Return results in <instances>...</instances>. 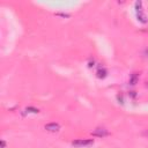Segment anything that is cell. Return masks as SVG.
Returning a JSON list of instances; mask_svg holds the SVG:
<instances>
[{
  "label": "cell",
  "instance_id": "52a82bcc",
  "mask_svg": "<svg viewBox=\"0 0 148 148\" xmlns=\"http://www.w3.org/2000/svg\"><path fill=\"white\" fill-rule=\"evenodd\" d=\"M25 111H27V112H31V113H38V112H39L38 109L32 108V106H28V108H25Z\"/></svg>",
  "mask_w": 148,
  "mask_h": 148
},
{
  "label": "cell",
  "instance_id": "9c48e42d",
  "mask_svg": "<svg viewBox=\"0 0 148 148\" xmlns=\"http://www.w3.org/2000/svg\"><path fill=\"white\" fill-rule=\"evenodd\" d=\"M143 135H145V136H148V131H145V132H143Z\"/></svg>",
  "mask_w": 148,
  "mask_h": 148
},
{
  "label": "cell",
  "instance_id": "7a4b0ae2",
  "mask_svg": "<svg viewBox=\"0 0 148 148\" xmlns=\"http://www.w3.org/2000/svg\"><path fill=\"white\" fill-rule=\"evenodd\" d=\"M91 134L94 136H97V138H104V136L109 135V131L104 127H97L91 132Z\"/></svg>",
  "mask_w": 148,
  "mask_h": 148
},
{
  "label": "cell",
  "instance_id": "ba28073f",
  "mask_svg": "<svg viewBox=\"0 0 148 148\" xmlns=\"http://www.w3.org/2000/svg\"><path fill=\"white\" fill-rule=\"evenodd\" d=\"M1 147H2V148H5V147H6V142H5L3 140H1Z\"/></svg>",
  "mask_w": 148,
  "mask_h": 148
},
{
  "label": "cell",
  "instance_id": "6da1fadb",
  "mask_svg": "<svg viewBox=\"0 0 148 148\" xmlns=\"http://www.w3.org/2000/svg\"><path fill=\"white\" fill-rule=\"evenodd\" d=\"M94 145V140L92 139H77L72 141V146L76 147V148H86L89 146Z\"/></svg>",
  "mask_w": 148,
  "mask_h": 148
},
{
  "label": "cell",
  "instance_id": "277c9868",
  "mask_svg": "<svg viewBox=\"0 0 148 148\" xmlns=\"http://www.w3.org/2000/svg\"><path fill=\"white\" fill-rule=\"evenodd\" d=\"M136 16H138V20L141 22V23H147L148 22V18H147V16H146V14L142 12V9L141 10H136Z\"/></svg>",
  "mask_w": 148,
  "mask_h": 148
},
{
  "label": "cell",
  "instance_id": "5b68a950",
  "mask_svg": "<svg viewBox=\"0 0 148 148\" xmlns=\"http://www.w3.org/2000/svg\"><path fill=\"white\" fill-rule=\"evenodd\" d=\"M96 75H97L98 79H104V77H106V75H108V71L102 67V68H99V69L96 72Z\"/></svg>",
  "mask_w": 148,
  "mask_h": 148
},
{
  "label": "cell",
  "instance_id": "8992f818",
  "mask_svg": "<svg viewBox=\"0 0 148 148\" xmlns=\"http://www.w3.org/2000/svg\"><path fill=\"white\" fill-rule=\"evenodd\" d=\"M138 80H139V75H138L136 73H133V74L131 75V77H130V84H132V86L136 84Z\"/></svg>",
  "mask_w": 148,
  "mask_h": 148
},
{
  "label": "cell",
  "instance_id": "3957f363",
  "mask_svg": "<svg viewBox=\"0 0 148 148\" xmlns=\"http://www.w3.org/2000/svg\"><path fill=\"white\" fill-rule=\"evenodd\" d=\"M44 128L47 131V132H52V133H56L60 130V125L58 123H49L44 126Z\"/></svg>",
  "mask_w": 148,
  "mask_h": 148
}]
</instances>
